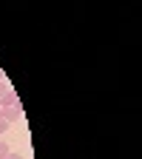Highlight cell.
<instances>
[{
  "instance_id": "8992f818",
  "label": "cell",
  "mask_w": 142,
  "mask_h": 159,
  "mask_svg": "<svg viewBox=\"0 0 142 159\" xmlns=\"http://www.w3.org/2000/svg\"><path fill=\"white\" fill-rule=\"evenodd\" d=\"M3 80H6V74H3V71H0V83H3Z\"/></svg>"
},
{
  "instance_id": "3957f363",
  "label": "cell",
  "mask_w": 142,
  "mask_h": 159,
  "mask_svg": "<svg viewBox=\"0 0 142 159\" xmlns=\"http://www.w3.org/2000/svg\"><path fill=\"white\" fill-rule=\"evenodd\" d=\"M9 151H11V148L3 142V139H0V159H6V156H9Z\"/></svg>"
},
{
  "instance_id": "7a4b0ae2",
  "label": "cell",
  "mask_w": 142,
  "mask_h": 159,
  "mask_svg": "<svg viewBox=\"0 0 142 159\" xmlns=\"http://www.w3.org/2000/svg\"><path fill=\"white\" fill-rule=\"evenodd\" d=\"M20 99H17V94H14V88L11 91H6L3 97H0V108H11V105H17Z\"/></svg>"
},
{
  "instance_id": "6da1fadb",
  "label": "cell",
  "mask_w": 142,
  "mask_h": 159,
  "mask_svg": "<svg viewBox=\"0 0 142 159\" xmlns=\"http://www.w3.org/2000/svg\"><path fill=\"white\" fill-rule=\"evenodd\" d=\"M3 119L11 125V122H17V119H23V105H11V108H3Z\"/></svg>"
},
{
  "instance_id": "52a82bcc",
  "label": "cell",
  "mask_w": 142,
  "mask_h": 159,
  "mask_svg": "<svg viewBox=\"0 0 142 159\" xmlns=\"http://www.w3.org/2000/svg\"><path fill=\"white\" fill-rule=\"evenodd\" d=\"M0 119H3V108H0Z\"/></svg>"
},
{
  "instance_id": "5b68a950",
  "label": "cell",
  "mask_w": 142,
  "mask_h": 159,
  "mask_svg": "<svg viewBox=\"0 0 142 159\" xmlns=\"http://www.w3.org/2000/svg\"><path fill=\"white\" fill-rule=\"evenodd\" d=\"M6 128H9V122H6V119H0V134H3Z\"/></svg>"
},
{
  "instance_id": "277c9868",
  "label": "cell",
  "mask_w": 142,
  "mask_h": 159,
  "mask_svg": "<svg viewBox=\"0 0 142 159\" xmlns=\"http://www.w3.org/2000/svg\"><path fill=\"white\" fill-rule=\"evenodd\" d=\"M6 159H23V156H20V153H14V151H9V156Z\"/></svg>"
}]
</instances>
